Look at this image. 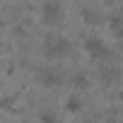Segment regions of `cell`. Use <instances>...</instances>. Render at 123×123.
<instances>
[{
  "mask_svg": "<svg viewBox=\"0 0 123 123\" xmlns=\"http://www.w3.org/2000/svg\"><path fill=\"white\" fill-rule=\"evenodd\" d=\"M58 17H60V5H55V3H46L43 10H41V19H43L46 24H53Z\"/></svg>",
  "mask_w": 123,
  "mask_h": 123,
  "instance_id": "cell-3",
  "label": "cell"
},
{
  "mask_svg": "<svg viewBox=\"0 0 123 123\" xmlns=\"http://www.w3.org/2000/svg\"><path fill=\"white\" fill-rule=\"evenodd\" d=\"M68 51H70V43L65 36L48 34L43 39V55L46 58H63V55H68Z\"/></svg>",
  "mask_w": 123,
  "mask_h": 123,
  "instance_id": "cell-1",
  "label": "cell"
},
{
  "mask_svg": "<svg viewBox=\"0 0 123 123\" xmlns=\"http://www.w3.org/2000/svg\"><path fill=\"white\" fill-rule=\"evenodd\" d=\"M73 82H75V87H87V80H85L82 75H80V77L75 75V77H73Z\"/></svg>",
  "mask_w": 123,
  "mask_h": 123,
  "instance_id": "cell-6",
  "label": "cell"
},
{
  "mask_svg": "<svg viewBox=\"0 0 123 123\" xmlns=\"http://www.w3.org/2000/svg\"><path fill=\"white\" fill-rule=\"evenodd\" d=\"M39 77H41V82H43L46 87H55V85L60 82V75H55V73H41Z\"/></svg>",
  "mask_w": 123,
  "mask_h": 123,
  "instance_id": "cell-4",
  "label": "cell"
},
{
  "mask_svg": "<svg viewBox=\"0 0 123 123\" xmlns=\"http://www.w3.org/2000/svg\"><path fill=\"white\" fill-rule=\"evenodd\" d=\"M85 48H87V53L92 55V58H106L111 51L104 46V41L101 39H97V36H89L87 41H85Z\"/></svg>",
  "mask_w": 123,
  "mask_h": 123,
  "instance_id": "cell-2",
  "label": "cell"
},
{
  "mask_svg": "<svg viewBox=\"0 0 123 123\" xmlns=\"http://www.w3.org/2000/svg\"><path fill=\"white\" fill-rule=\"evenodd\" d=\"M121 99H123V92H121Z\"/></svg>",
  "mask_w": 123,
  "mask_h": 123,
  "instance_id": "cell-7",
  "label": "cell"
},
{
  "mask_svg": "<svg viewBox=\"0 0 123 123\" xmlns=\"http://www.w3.org/2000/svg\"><path fill=\"white\" fill-rule=\"evenodd\" d=\"M80 109H82L80 97H70V99H68V111H80Z\"/></svg>",
  "mask_w": 123,
  "mask_h": 123,
  "instance_id": "cell-5",
  "label": "cell"
}]
</instances>
